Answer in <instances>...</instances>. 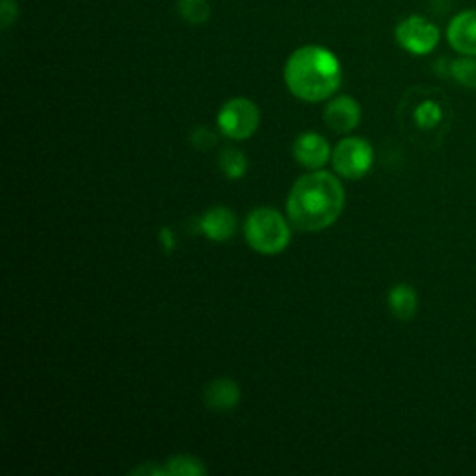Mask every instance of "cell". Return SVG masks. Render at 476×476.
<instances>
[{
	"mask_svg": "<svg viewBox=\"0 0 476 476\" xmlns=\"http://www.w3.org/2000/svg\"><path fill=\"white\" fill-rule=\"evenodd\" d=\"M452 104L449 97L430 86H413L396 108V122L402 134L421 149H438L452 127Z\"/></svg>",
	"mask_w": 476,
	"mask_h": 476,
	"instance_id": "6da1fadb",
	"label": "cell"
},
{
	"mask_svg": "<svg viewBox=\"0 0 476 476\" xmlns=\"http://www.w3.org/2000/svg\"><path fill=\"white\" fill-rule=\"evenodd\" d=\"M344 188L330 172H311L291 188L287 216L291 223L307 233L322 231L337 222L344 209Z\"/></svg>",
	"mask_w": 476,
	"mask_h": 476,
	"instance_id": "7a4b0ae2",
	"label": "cell"
},
{
	"mask_svg": "<svg viewBox=\"0 0 476 476\" xmlns=\"http://www.w3.org/2000/svg\"><path fill=\"white\" fill-rule=\"evenodd\" d=\"M285 83L291 94L307 103L330 99L341 86L339 58L322 45H303L285 64Z\"/></svg>",
	"mask_w": 476,
	"mask_h": 476,
	"instance_id": "3957f363",
	"label": "cell"
},
{
	"mask_svg": "<svg viewBox=\"0 0 476 476\" xmlns=\"http://www.w3.org/2000/svg\"><path fill=\"white\" fill-rule=\"evenodd\" d=\"M244 236L252 250L261 255H277L291 243V225L282 213L270 207L252 211L244 223Z\"/></svg>",
	"mask_w": 476,
	"mask_h": 476,
	"instance_id": "277c9868",
	"label": "cell"
},
{
	"mask_svg": "<svg viewBox=\"0 0 476 476\" xmlns=\"http://www.w3.org/2000/svg\"><path fill=\"white\" fill-rule=\"evenodd\" d=\"M261 124V112L257 104L246 97H234L223 103L218 112V127L223 136L243 142L252 138Z\"/></svg>",
	"mask_w": 476,
	"mask_h": 476,
	"instance_id": "5b68a950",
	"label": "cell"
},
{
	"mask_svg": "<svg viewBox=\"0 0 476 476\" xmlns=\"http://www.w3.org/2000/svg\"><path fill=\"white\" fill-rule=\"evenodd\" d=\"M332 163L337 175L348 181H357L371 172L374 163V151L363 138L350 136L335 145L332 153Z\"/></svg>",
	"mask_w": 476,
	"mask_h": 476,
	"instance_id": "8992f818",
	"label": "cell"
},
{
	"mask_svg": "<svg viewBox=\"0 0 476 476\" xmlns=\"http://www.w3.org/2000/svg\"><path fill=\"white\" fill-rule=\"evenodd\" d=\"M394 39L406 53L424 56L440 45L441 32L430 19L422 15H410L396 25Z\"/></svg>",
	"mask_w": 476,
	"mask_h": 476,
	"instance_id": "52a82bcc",
	"label": "cell"
},
{
	"mask_svg": "<svg viewBox=\"0 0 476 476\" xmlns=\"http://www.w3.org/2000/svg\"><path fill=\"white\" fill-rule=\"evenodd\" d=\"M362 122V106L350 95L332 99L324 108V124L337 134L352 133Z\"/></svg>",
	"mask_w": 476,
	"mask_h": 476,
	"instance_id": "ba28073f",
	"label": "cell"
},
{
	"mask_svg": "<svg viewBox=\"0 0 476 476\" xmlns=\"http://www.w3.org/2000/svg\"><path fill=\"white\" fill-rule=\"evenodd\" d=\"M332 147L328 138L319 133H302L293 144V154L296 161L311 170L322 168L332 158Z\"/></svg>",
	"mask_w": 476,
	"mask_h": 476,
	"instance_id": "9c48e42d",
	"label": "cell"
},
{
	"mask_svg": "<svg viewBox=\"0 0 476 476\" xmlns=\"http://www.w3.org/2000/svg\"><path fill=\"white\" fill-rule=\"evenodd\" d=\"M447 37L456 53L476 58V10L458 14L447 28Z\"/></svg>",
	"mask_w": 476,
	"mask_h": 476,
	"instance_id": "30bf717a",
	"label": "cell"
},
{
	"mask_svg": "<svg viewBox=\"0 0 476 476\" xmlns=\"http://www.w3.org/2000/svg\"><path fill=\"white\" fill-rule=\"evenodd\" d=\"M200 233H203L213 243H227L236 231V216L227 207H213L197 220Z\"/></svg>",
	"mask_w": 476,
	"mask_h": 476,
	"instance_id": "8fae6325",
	"label": "cell"
},
{
	"mask_svg": "<svg viewBox=\"0 0 476 476\" xmlns=\"http://www.w3.org/2000/svg\"><path fill=\"white\" fill-rule=\"evenodd\" d=\"M241 402V387L229 378H216L205 387V404L216 412H227Z\"/></svg>",
	"mask_w": 476,
	"mask_h": 476,
	"instance_id": "7c38bea8",
	"label": "cell"
},
{
	"mask_svg": "<svg viewBox=\"0 0 476 476\" xmlns=\"http://www.w3.org/2000/svg\"><path fill=\"white\" fill-rule=\"evenodd\" d=\"M387 303L391 312L399 321H412L417 309H419V298L412 285L399 283L394 285L387 294Z\"/></svg>",
	"mask_w": 476,
	"mask_h": 476,
	"instance_id": "4fadbf2b",
	"label": "cell"
},
{
	"mask_svg": "<svg viewBox=\"0 0 476 476\" xmlns=\"http://www.w3.org/2000/svg\"><path fill=\"white\" fill-rule=\"evenodd\" d=\"M220 168L229 181H241L248 172V158L243 151L227 147L220 154Z\"/></svg>",
	"mask_w": 476,
	"mask_h": 476,
	"instance_id": "5bb4252c",
	"label": "cell"
},
{
	"mask_svg": "<svg viewBox=\"0 0 476 476\" xmlns=\"http://www.w3.org/2000/svg\"><path fill=\"white\" fill-rule=\"evenodd\" d=\"M177 14L188 25H205L211 19L209 0H177Z\"/></svg>",
	"mask_w": 476,
	"mask_h": 476,
	"instance_id": "9a60e30c",
	"label": "cell"
},
{
	"mask_svg": "<svg viewBox=\"0 0 476 476\" xmlns=\"http://www.w3.org/2000/svg\"><path fill=\"white\" fill-rule=\"evenodd\" d=\"M168 476H203L207 474V467L202 460H197L190 454L172 456L166 463Z\"/></svg>",
	"mask_w": 476,
	"mask_h": 476,
	"instance_id": "2e32d148",
	"label": "cell"
},
{
	"mask_svg": "<svg viewBox=\"0 0 476 476\" xmlns=\"http://www.w3.org/2000/svg\"><path fill=\"white\" fill-rule=\"evenodd\" d=\"M449 74L461 86L476 90V60L474 56L456 58L449 64Z\"/></svg>",
	"mask_w": 476,
	"mask_h": 476,
	"instance_id": "e0dca14e",
	"label": "cell"
},
{
	"mask_svg": "<svg viewBox=\"0 0 476 476\" xmlns=\"http://www.w3.org/2000/svg\"><path fill=\"white\" fill-rule=\"evenodd\" d=\"M192 144L200 151H207V149H213L218 144V136L209 127H197L192 133Z\"/></svg>",
	"mask_w": 476,
	"mask_h": 476,
	"instance_id": "ac0fdd59",
	"label": "cell"
},
{
	"mask_svg": "<svg viewBox=\"0 0 476 476\" xmlns=\"http://www.w3.org/2000/svg\"><path fill=\"white\" fill-rule=\"evenodd\" d=\"M19 15V5L17 0H0V26L3 30L10 28Z\"/></svg>",
	"mask_w": 476,
	"mask_h": 476,
	"instance_id": "d6986e66",
	"label": "cell"
},
{
	"mask_svg": "<svg viewBox=\"0 0 476 476\" xmlns=\"http://www.w3.org/2000/svg\"><path fill=\"white\" fill-rule=\"evenodd\" d=\"M158 238H161V244H163V250L166 253H172L177 246V241H175V234L170 227H163L161 231H158Z\"/></svg>",
	"mask_w": 476,
	"mask_h": 476,
	"instance_id": "ffe728a7",
	"label": "cell"
},
{
	"mask_svg": "<svg viewBox=\"0 0 476 476\" xmlns=\"http://www.w3.org/2000/svg\"><path fill=\"white\" fill-rule=\"evenodd\" d=\"M133 474H144V476H168L166 467H158V465H142L133 471Z\"/></svg>",
	"mask_w": 476,
	"mask_h": 476,
	"instance_id": "44dd1931",
	"label": "cell"
}]
</instances>
